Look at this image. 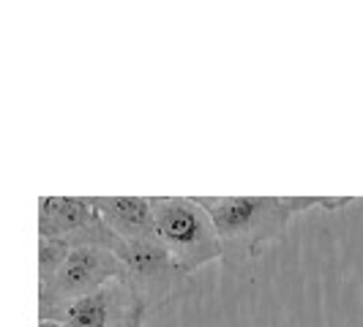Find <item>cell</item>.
Here are the masks:
<instances>
[{
    "mask_svg": "<svg viewBox=\"0 0 363 327\" xmlns=\"http://www.w3.org/2000/svg\"><path fill=\"white\" fill-rule=\"evenodd\" d=\"M211 216L221 243V259L240 265L257 259L271 243L287 235L290 221L303 210L345 207L352 197H194Z\"/></svg>",
    "mask_w": 363,
    "mask_h": 327,
    "instance_id": "1",
    "label": "cell"
},
{
    "mask_svg": "<svg viewBox=\"0 0 363 327\" xmlns=\"http://www.w3.org/2000/svg\"><path fill=\"white\" fill-rule=\"evenodd\" d=\"M156 237L186 275L221 259V243L211 216L194 197H150Z\"/></svg>",
    "mask_w": 363,
    "mask_h": 327,
    "instance_id": "2",
    "label": "cell"
},
{
    "mask_svg": "<svg viewBox=\"0 0 363 327\" xmlns=\"http://www.w3.org/2000/svg\"><path fill=\"white\" fill-rule=\"evenodd\" d=\"M109 281H126V265L107 248H72L50 281L38 284V322H55L60 311Z\"/></svg>",
    "mask_w": 363,
    "mask_h": 327,
    "instance_id": "3",
    "label": "cell"
},
{
    "mask_svg": "<svg viewBox=\"0 0 363 327\" xmlns=\"http://www.w3.org/2000/svg\"><path fill=\"white\" fill-rule=\"evenodd\" d=\"M38 237L60 240L69 248H107L123 259L126 243L109 229L85 197H41Z\"/></svg>",
    "mask_w": 363,
    "mask_h": 327,
    "instance_id": "4",
    "label": "cell"
},
{
    "mask_svg": "<svg viewBox=\"0 0 363 327\" xmlns=\"http://www.w3.org/2000/svg\"><path fill=\"white\" fill-rule=\"evenodd\" d=\"M123 265H126L128 287L137 292V297L147 311L159 309L191 289V275H186L169 259L159 240L126 243Z\"/></svg>",
    "mask_w": 363,
    "mask_h": 327,
    "instance_id": "5",
    "label": "cell"
},
{
    "mask_svg": "<svg viewBox=\"0 0 363 327\" xmlns=\"http://www.w3.org/2000/svg\"><path fill=\"white\" fill-rule=\"evenodd\" d=\"M147 309L128 281H109L107 287L60 311L55 322L63 327H143Z\"/></svg>",
    "mask_w": 363,
    "mask_h": 327,
    "instance_id": "6",
    "label": "cell"
},
{
    "mask_svg": "<svg viewBox=\"0 0 363 327\" xmlns=\"http://www.w3.org/2000/svg\"><path fill=\"white\" fill-rule=\"evenodd\" d=\"M85 200L123 243L159 240L150 197H85Z\"/></svg>",
    "mask_w": 363,
    "mask_h": 327,
    "instance_id": "7",
    "label": "cell"
},
{
    "mask_svg": "<svg viewBox=\"0 0 363 327\" xmlns=\"http://www.w3.org/2000/svg\"><path fill=\"white\" fill-rule=\"evenodd\" d=\"M69 246L60 240H50V237H38V284L50 281L57 268L66 262L69 256Z\"/></svg>",
    "mask_w": 363,
    "mask_h": 327,
    "instance_id": "8",
    "label": "cell"
},
{
    "mask_svg": "<svg viewBox=\"0 0 363 327\" xmlns=\"http://www.w3.org/2000/svg\"><path fill=\"white\" fill-rule=\"evenodd\" d=\"M38 327H63L60 322H38Z\"/></svg>",
    "mask_w": 363,
    "mask_h": 327,
    "instance_id": "9",
    "label": "cell"
}]
</instances>
